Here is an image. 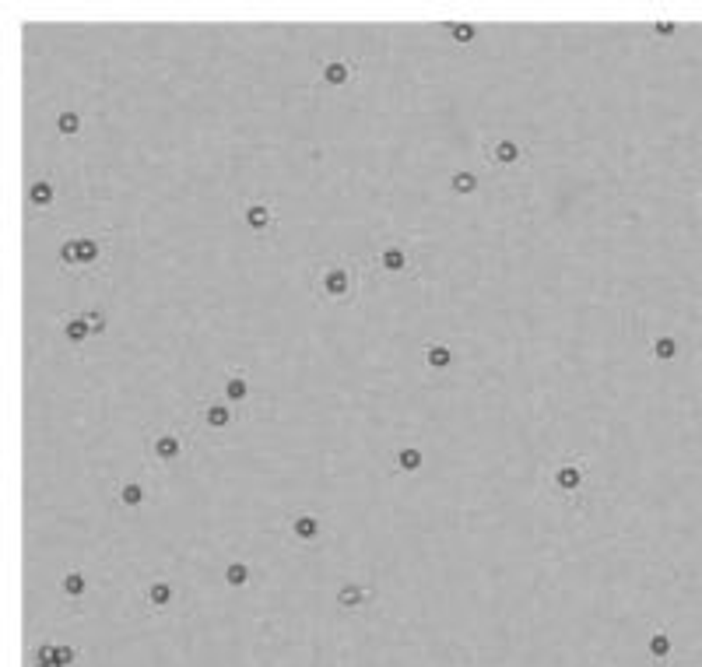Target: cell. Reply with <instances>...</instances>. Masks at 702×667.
Wrapping results in <instances>:
<instances>
[{
    "instance_id": "11",
    "label": "cell",
    "mask_w": 702,
    "mask_h": 667,
    "mask_svg": "<svg viewBox=\"0 0 702 667\" xmlns=\"http://www.w3.org/2000/svg\"><path fill=\"white\" fill-rule=\"evenodd\" d=\"M376 597V590L372 587H358V583H344L341 590H337V607H344V611H351V607H362L365 600H372Z\"/></svg>"
},
{
    "instance_id": "25",
    "label": "cell",
    "mask_w": 702,
    "mask_h": 667,
    "mask_svg": "<svg viewBox=\"0 0 702 667\" xmlns=\"http://www.w3.org/2000/svg\"><path fill=\"white\" fill-rule=\"evenodd\" d=\"M450 187H453V193L467 197V193H474V190H477V176H474V173H453Z\"/></svg>"
},
{
    "instance_id": "1",
    "label": "cell",
    "mask_w": 702,
    "mask_h": 667,
    "mask_svg": "<svg viewBox=\"0 0 702 667\" xmlns=\"http://www.w3.org/2000/svg\"><path fill=\"white\" fill-rule=\"evenodd\" d=\"M358 288H362V270L355 260H319L309 267V292L313 299L319 302H355L358 299Z\"/></svg>"
},
{
    "instance_id": "24",
    "label": "cell",
    "mask_w": 702,
    "mask_h": 667,
    "mask_svg": "<svg viewBox=\"0 0 702 667\" xmlns=\"http://www.w3.org/2000/svg\"><path fill=\"white\" fill-rule=\"evenodd\" d=\"M225 583H229L232 590L246 587V583H249V566H246V562H229V566H225Z\"/></svg>"
},
{
    "instance_id": "22",
    "label": "cell",
    "mask_w": 702,
    "mask_h": 667,
    "mask_svg": "<svg viewBox=\"0 0 702 667\" xmlns=\"http://www.w3.org/2000/svg\"><path fill=\"white\" fill-rule=\"evenodd\" d=\"M678 352H681V345H678V338H671V334H660V338L653 341V358H660V362L678 358Z\"/></svg>"
},
{
    "instance_id": "3",
    "label": "cell",
    "mask_w": 702,
    "mask_h": 667,
    "mask_svg": "<svg viewBox=\"0 0 702 667\" xmlns=\"http://www.w3.org/2000/svg\"><path fill=\"white\" fill-rule=\"evenodd\" d=\"M586 457H562L555 467H552V488L559 495H579L583 485H586Z\"/></svg>"
},
{
    "instance_id": "15",
    "label": "cell",
    "mask_w": 702,
    "mask_h": 667,
    "mask_svg": "<svg viewBox=\"0 0 702 667\" xmlns=\"http://www.w3.org/2000/svg\"><path fill=\"white\" fill-rule=\"evenodd\" d=\"M425 365L428 369H450L453 365V352L443 341H428L425 345Z\"/></svg>"
},
{
    "instance_id": "13",
    "label": "cell",
    "mask_w": 702,
    "mask_h": 667,
    "mask_svg": "<svg viewBox=\"0 0 702 667\" xmlns=\"http://www.w3.org/2000/svg\"><path fill=\"white\" fill-rule=\"evenodd\" d=\"M53 200H57V187H53V180H35V183L28 187V204H32L35 211H49Z\"/></svg>"
},
{
    "instance_id": "16",
    "label": "cell",
    "mask_w": 702,
    "mask_h": 667,
    "mask_svg": "<svg viewBox=\"0 0 702 667\" xmlns=\"http://www.w3.org/2000/svg\"><path fill=\"white\" fill-rule=\"evenodd\" d=\"M144 499H148V488H144L141 481H123V485L116 488V503L127 506V510H137Z\"/></svg>"
},
{
    "instance_id": "20",
    "label": "cell",
    "mask_w": 702,
    "mask_h": 667,
    "mask_svg": "<svg viewBox=\"0 0 702 667\" xmlns=\"http://www.w3.org/2000/svg\"><path fill=\"white\" fill-rule=\"evenodd\" d=\"M446 32L453 35L457 46H471L477 39V25H471V21H446Z\"/></svg>"
},
{
    "instance_id": "7",
    "label": "cell",
    "mask_w": 702,
    "mask_h": 667,
    "mask_svg": "<svg viewBox=\"0 0 702 667\" xmlns=\"http://www.w3.org/2000/svg\"><path fill=\"white\" fill-rule=\"evenodd\" d=\"M319 78H323V85H327V88H348L358 78V60H348V57L327 60L319 67Z\"/></svg>"
},
{
    "instance_id": "9",
    "label": "cell",
    "mask_w": 702,
    "mask_h": 667,
    "mask_svg": "<svg viewBox=\"0 0 702 667\" xmlns=\"http://www.w3.org/2000/svg\"><path fill=\"white\" fill-rule=\"evenodd\" d=\"M288 530H292L295 541L313 544V541L323 537V520L316 513H295V517H288Z\"/></svg>"
},
{
    "instance_id": "23",
    "label": "cell",
    "mask_w": 702,
    "mask_h": 667,
    "mask_svg": "<svg viewBox=\"0 0 702 667\" xmlns=\"http://www.w3.org/2000/svg\"><path fill=\"white\" fill-rule=\"evenodd\" d=\"M57 134H60V137L81 134V116L74 113V109H64V113H57Z\"/></svg>"
},
{
    "instance_id": "26",
    "label": "cell",
    "mask_w": 702,
    "mask_h": 667,
    "mask_svg": "<svg viewBox=\"0 0 702 667\" xmlns=\"http://www.w3.org/2000/svg\"><path fill=\"white\" fill-rule=\"evenodd\" d=\"M653 35H657V39H671V35H678V25H674V21H657V25H653Z\"/></svg>"
},
{
    "instance_id": "12",
    "label": "cell",
    "mask_w": 702,
    "mask_h": 667,
    "mask_svg": "<svg viewBox=\"0 0 702 667\" xmlns=\"http://www.w3.org/2000/svg\"><path fill=\"white\" fill-rule=\"evenodd\" d=\"M144 597H148V604H151L155 611H166V607L176 600V587H173L169 580H151Z\"/></svg>"
},
{
    "instance_id": "21",
    "label": "cell",
    "mask_w": 702,
    "mask_h": 667,
    "mask_svg": "<svg viewBox=\"0 0 702 667\" xmlns=\"http://www.w3.org/2000/svg\"><path fill=\"white\" fill-rule=\"evenodd\" d=\"M671 657V636H667V629H653V636H650V660H667Z\"/></svg>"
},
{
    "instance_id": "14",
    "label": "cell",
    "mask_w": 702,
    "mask_h": 667,
    "mask_svg": "<svg viewBox=\"0 0 702 667\" xmlns=\"http://www.w3.org/2000/svg\"><path fill=\"white\" fill-rule=\"evenodd\" d=\"M249 397V383H246V372L243 369H232L229 379H225V401L229 404H243Z\"/></svg>"
},
{
    "instance_id": "17",
    "label": "cell",
    "mask_w": 702,
    "mask_h": 667,
    "mask_svg": "<svg viewBox=\"0 0 702 667\" xmlns=\"http://www.w3.org/2000/svg\"><path fill=\"white\" fill-rule=\"evenodd\" d=\"M91 323L85 320V313L81 316H71V320H64V338L71 341V345H85L88 338H91Z\"/></svg>"
},
{
    "instance_id": "6",
    "label": "cell",
    "mask_w": 702,
    "mask_h": 667,
    "mask_svg": "<svg viewBox=\"0 0 702 667\" xmlns=\"http://www.w3.org/2000/svg\"><path fill=\"white\" fill-rule=\"evenodd\" d=\"M183 453H186V439H183V432H176V428H166V432H158V435L148 439V460H155V464H161V467L179 464Z\"/></svg>"
},
{
    "instance_id": "10",
    "label": "cell",
    "mask_w": 702,
    "mask_h": 667,
    "mask_svg": "<svg viewBox=\"0 0 702 667\" xmlns=\"http://www.w3.org/2000/svg\"><path fill=\"white\" fill-rule=\"evenodd\" d=\"M200 418H204V425H207V428H214V432H225V428H232L236 411H232V404H229V401H207V404H204V411H200Z\"/></svg>"
},
{
    "instance_id": "18",
    "label": "cell",
    "mask_w": 702,
    "mask_h": 667,
    "mask_svg": "<svg viewBox=\"0 0 702 667\" xmlns=\"http://www.w3.org/2000/svg\"><path fill=\"white\" fill-rule=\"evenodd\" d=\"M421 460H425V453H421L418 447H401V450H397V457H394L397 471H407V474H414V471L421 467Z\"/></svg>"
},
{
    "instance_id": "8",
    "label": "cell",
    "mask_w": 702,
    "mask_h": 667,
    "mask_svg": "<svg viewBox=\"0 0 702 667\" xmlns=\"http://www.w3.org/2000/svg\"><path fill=\"white\" fill-rule=\"evenodd\" d=\"M243 225H246L249 232H256V236L271 232V229H274V207L267 204V200H249V204L243 207Z\"/></svg>"
},
{
    "instance_id": "5",
    "label": "cell",
    "mask_w": 702,
    "mask_h": 667,
    "mask_svg": "<svg viewBox=\"0 0 702 667\" xmlns=\"http://www.w3.org/2000/svg\"><path fill=\"white\" fill-rule=\"evenodd\" d=\"M481 155H484V162H489V165H495V169H513V165L527 162V148H523L516 137H506V134L484 141V144H481Z\"/></svg>"
},
{
    "instance_id": "19",
    "label": "cell",
    "mask_w": 702,
    "mask_h": 667,
    "mask_svg": "<svg viewBox=\"0 0 702 667\" xmlns=\"http://www.w3.org/2000/svg\"><path fill=\"white\" fill-rule=\"evenodd\" d=\"M60 590H64V597H85V590H88V580H85V573H78V569H71V573H64V580H60Z\"/></svg>"
},
{
    "instance_id": "2",
    "label": "cell",
    "mask_w": 702,
    "mask_h": 667,
    "mask_svg": "<svg viewBox=\"0 0 702 667\" xmlns=\"http://www.w3.org/2000/svg\"><path fill=\"white\" fill-rule=\"evenodd\" d=\"M105 257H109V243L98 236H67L57 250V263L60 270L85 277V274H102Z\"/></svg>"
},
{
    "instance_id": "28",
    "label": "cell",
    "mask_w": 702,
    "mask_h": 667,
    "mask_svg": "<svg viewBox=\"0 0 702 667\" xmlns=\"http://www.w3.org/2000/svg\"><path fill=\"white\" fill-rule=\"evenodd\" d=\"M35 667H46V664H35Z\"/></svg>"
},
{
    "instance_id": "27",
    "label": "cell",
    "mask_w": 702,
    "mask_h": 667,
    "mask_svg": "<svg viewBox=\"0 0 702 667\" xmlns=\"http://www.w3.org/2000/svg\"><path fill=\"white\" fill-rule=\"evenodd\" d=\"M85 320L91 323V330H95V334H105V316H102L98 309H88V313H85Z\"/></svg>"
},
{
    "instance_id": "4",
    "label": "cell",
    "mask_w": 702,
    "mask_h": 667,
    "mask_svg": "<svg viewBox=\"0 0 702 667\" xmlns=\"http://www.w3.org/2000/svg\"><path fill=\"white\" fill-rule=\"evenodd\" d=\"M372 267L376 270H383V274H407V277H414V260H411V250H407V243L404 239H390V243H383L380 250H376V257H372Z\"/></svg>"
}]
</instances>
